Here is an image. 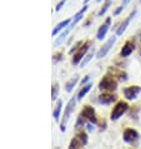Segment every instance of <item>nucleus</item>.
<instances>
[{
    "instance_id": "nucleus-1",
    "label": "nucleus",
    "mask_w": 141,
    "mask_h": 149,
    "mask_svg": "<svg viewBox=\"0 0 141 149\" xmlns=\"http://www.w3.org/2000/svg\"><path fill=\"white\" fill-rule=\"evenodd\" d=\"M118 88V81L115 80L114 75L106 74L99 83V89L101 90H106V92H114Z\"/></svg>"
},
{
    "instance_id": "nucleus-2",
    "label": "nucleus",
    "mask_w": 141,
    "mask_h": 149,
    "mask_svg": "<svg viewBox=\"0 0 141 149\" xmlns=\"http://www.w3.org/2000/svg\"><path fill=\"white\" fill-rule=\"evenodd\" d=\"M129 109V104L126 102H124V100H120L116 103V105L114 107V109L113 111H111V120H118V119L120 117H122V114L124 113H126Z\"/></svg>"
},
{
    "instance_id": "nucleus-3",
    "label": "nucleus",
    "mask_w": 141,
    "mask_h": 149,
    "mask_svg": "<svg viewBox=\"0 0 141 149\" xmlns=\"http://www.w3.org/2000/svg\"><path fill=\"white\" fill-rule=\"evenodd\" d=\"M75 98H71L69 100L68 103V105H66V108H65V111H64V114H63V120H61V124H60V130L61 132H65V125H66V123H68L69 120V118H70V115H71L73 113V110L74 108H75Z\"/></svg>"
},
{
    "instance_id": "nucleus-4",
    "label": "nucleus",
    "mask_w": 141,
    "mask_h": 149,
    "mask_svg": "<svg viewBox=\"0 0 141 149\" xmlns=\"http://www.w3.org/2000/svg\"><path fill=\"white\" fill-rule=\"evenodd\" d=\"M80 117H82L84 119H86V120H89L91 124H96L97 123V118H96V113H95V109L93 108V107L90 105H85L84 108L81 109L80 111Z\"/></svg>"
},
{
    "instance_id": "nucleus-5",
    "label": "nucleus",
    "mask_w": 141,
    "mask_h": 149,
    "mask_svg": "<svg viewBox=\"0 0 141 149\" xmlns=\"http://www.w3.org/2000/svg\"><path fill=\"white\" fill-rule=\"evenodd\" d=\"M90 45H91V41H89V40L85 41V43L77 49V52L74 53V58H73L74 64H80V61L84 59V56L86 55V52L90 49Z\"/></svg>"
},
{
    "instance_id": "nucleus-6",
    "label": "nucleus",
    "mask_w": 141,
    "mask_h": 149,
    "mask_svg": "<svg viewBox=\"0 0 141 149\" xmlns=\"http://www.w3.org/2000/svg\"><path fill=\"white\" fill-rule=\"evenodd\" d=\"M115 41H116V36H111V38L102 45V47L100 48V50L96 53V58H97V59H102L104 56H106V54L109 53V50L113 48V45L115 44Z\"/></svg>"
},
{
    "instance_id": "nucleus-7",
    "label": "nucleus",
    "mask_w": 141,
    "mask_h": 149,
    "mask_svg": "<svg viewBox=\"0 0 141 149\" xmlns=\"http://www.w3.org/2000/svg\"><path fill=\"white\" fill-rule=\"evenodd\" d=\"M139 139V133L138 130L132 129V128H127V129L124 130V140H125L126 143H135L136 140Z\"/></svg>"
},
{
    "instance_id": "nucleus-8",
    "label": "nucleus",
    "mask_w": 141,
    "mask_h": 149,
    "mask_svg": "<svg viewBox=\"0 0 141 149\" xmlns=\"http://www.w3.org/2000/svg\"><path fill=\"white\" fill-rule=\"evenodd\" d=\"M140 92H141L140 86L131 85V86H127V88L124 89V95H125L126 99H129V100H132V99H135L140 94Z\"/></svg>"
},
{
    "instance_id": "nucleus-9",
    "label": "nucleus",
    "mask_w": 141,
    "mask_h": 149,
    "mask_svg": "<svg viewBox=\"0 0 141 149\" xmlns=\"http://www.w3.org/2000/svg\"><path fill=\"white\" fill-rule=\"evenodd\" d=\"M134 50H135V43L132 40H127L126 43L124 44V47L121 48L120 55H121V58H126V56L130 55Z\"/></svg>"
},
{
    "instance_id": "nucleus-10",
    "label": "nucleus",
    "mask_w": 141,
    "mask_h": 149,
    "mask_svg": "<svg viewBox=\"0 0 141 149\" xmlns=\"http://www.w3.org/2000/svg\"><path fill=\"white\" fill-rule=\"evenodd\" d=\"M110 24H111V18H107L105 20V23H104L99 28L97 34H96V39L97 40H102L104 38H105L106 33H107V30H109V28H110Z\"/></svg>"
},
{
    "instance_id": "nucleus-11",
    "label": "nucleus",
    "mask_w": 141,
    "mask_h": 149,
    "mask_svg": "<svg viewBox=\"0 0 141 149\" xmlns=\"http://www.w3.org/2000/svg\"><path fill=\"white\" fill-rule=\"evenodd\" d=\"M136 15V10H134L132 13L129 15V18L127 19H125L124 22L121 23V25H120L119 28H118V30H116V35H122L124 33H125V30H126V28L129 26V24H130V22L132 19H134V16Z\"/></svg>"
},
{
    "instance_id": "nucleus-12",
    "label": "nucleus",
    "mask_w": 141,
    "mask_h": 149,
    "mask_svg": "<svg viewBox=\"0 0 141 149\" xmlns=\"http://www.w3.org/2000/svg\"><path fill=\"white\" fill-rule=\"evenodd\" d=\"M115 100H116V95L110 94V93H102L100 97H99V102H100L101 104H105V105H109Z\"/></svg>"
},
{
    "instance_id": "nucleus-13",
    "label": "nucleus",
    "mask_w": 141,
    "mask_h": 149,
    "mask_svg": "<svg viewBox=\"0 0 141 149\" xmlns=\"http://www.w3.org/2000/svg\"><path fill=\"white\" fill-rule=\"evenodd\" d=\"M70 24H71V20H70V19H65V20H63V22H60L55 28H54V30L51 33L53 36H56L61 30H65V29L68 28Z\"/></svg>"
},
{
    "instance_id": "nucleus-14",
    "label": "nucleus",
    "mask_w": 141,
    "mask_h": 149,
    "mask_svg": "<svg viewBox=\"0 0 141 149\" xmlns=\"http://www.w3.org/2000/svg\"><path fill=\"white\" fill-rule=\"evenodd\" d=\"M86 10H88V5H86V4H85V5H84V8H82L81 10H79L77 13L75 14V16H74V19H73L71 24H70V26H71V28H74V25H76V24H77V23H79V22H80V20H81L82 15H84V13H85Z\"/></svg>"
},
{
    "instance_id": "nucleus-15",
    "label": "nucleus",
    "mask_w": 141,
    "mask_h": 149,
    "mask_svg": "<svg viewBox=\"0 0 141 149\" xmlns=\"http://www.w3.org/2000/svg\"><path fill=\"white\" fill-rule=\"evenodd\" d=\"M91 86H93V84H91V83H88V84L82 85V88L80 89V92H79V94H77V99H79V100H81V99L90 92Z\"/></svg>"
},
{
    "instance_id": "nucleus-16",
    "label": "nucleus",
    "mask_w": 141,
    "mask_h": 149,
    "mask_svg": "<svg viewBox=\"0 0 141 149\" xmlns=\"http://www.w3.org/2000/svg\"><path fill=\"white\" fill-rule=\"evenodd\" d=\"M61 109H63V100H57L56 102V105H55V109H54V111H53V117H54V119H55L56 122L59 120Z\"/></svg>"
},
{
    "instance_id": "nucleus-17",
    "label": "nucleus",
    "mask_w": 141,
    "mask_h": 149,
    "mask_svg": "<svg viewBox=\"0 0 141 149\" xmlns=\"http://www.w3.org/2000/svg\"><path fill=\"white\" fill-rule=\"evenodd\" d=\"M71 26H68V28H66L65 29V30L63 31V33H61V34L59 35V36H57V38H56V40H55V45H59V44H61V43H63V41L65 40V38H66V36H68V34H69V33H70V30H71Z\"/></svg>"
},
{
    "instance_id": "nucleus-18",
    "label": "nucleus",
    "mask_w": 141,
    "mask_h": 149,
    "mask_svg": "<svg viewBox=\"0 0 141 149\" xmlns=\"http://www.w3.org/2000/svg\"><path fill=\"white\" fill-rule=\"evenodd\" d=\"M82 147H84V143H82L81 140L77 138V136H75V138L70 142L69 149H82Z\"/></svg>"
},
{
    "instance_id": "nucleus-19",
    "label": "nucleus",
    "mask_w": 141,
    "mask_h": 149,
    "mask_svg": "<svg viewBox=\"0 0 141 149\" xmlns=\"http://www.w3.org/2000/svg\"><path fill=\"white\" fill-rule=\"evenodd\" d=\"M77 80H79V78L77 77H74V78H71L68 83L65 84V90L66 92H71V90L74 89V86L76 85V83H77Z\"/></svg>"
},
{
    "instance_id": "nucleus-20",
    "label": "nucleus",
    "mask_w": 141,
    "mask_h": 149,
    "mask_svg": "<svg viewBox=\"0 0 141 149\" xmlns=\"http://www.w3.org/2000/svg\"><path fill=\"white\" fill-rule=\"evenodd\" d=\"M111 4H113V1H111V0H106L105 3H104V5H102V8L100 9V11H99L97 13V16H102L104 14L106 13L107 10H109V8L111 6Z\"/></svg>"
},
{
    "instance_id": "nucleus-21",
    "label": "nucleus",
    "mask_w": 141,
    "mask_h": 149,
    "mask_svg": "<svg viewBox=\"0 0 141 149\" xmlns=\"http://www.w3.org/2000/svg\"><path fill=\"white\" fill-rule=\"evenodd\" d=\"M93 58H94V50H93V52H90V53H88V54L84 56V59L80 61V67H81V68H84L85 65L88 64L91 59H93Z\"/></svg>"
},
{
    "instance_id": "nucleus-22",
    "label": "nucleus",
    "mask_w": 141,
    "mask_h": 149,
    "mask_svg": "<svg viewBox=\"0 0 141 149\" xmlns=\"http://www.w3.org/2000/svg\"><path fill=\"white\" fill-rule=\"evenodd\" d=\"M57 94H59V84H57V83H54L53 88H51V99L53 100H55L57 98Z\"/></svg>"
},
{
    "instance_id": "nucleus-23",
    "label": "nucleus",
    "mask_w": 141,
    "mask_h": 149,
    "mask_svg": "<svg viewBox=\"0 0 141 149\" xmlns=\"http://www.w3.org/2000/svg\"><path fill=\"white\" fill-rule=\"evenodd\" d=\"M76 136L81 140L82 143H84V146H86V144H88V134H86L85 132H79V133L76 134Z\"/></svg>"
},
{
    "instance_id": "nucleus-24",
    "label": "nucleus",
    "mask_w": 141,
    "mask_h": 149,
    "mask_svg": "<svg viewBox=\"0 0 141 149\" xmlns=\"http://www.w3.org/2000/svg\"><path fill=\"white\" fill-rule=\"evenodd\" d=\"M81 45H82V41H79V43H77L76 45H74V47H73L71 49H70V54H73V53H75V52L77 50V49L81 47Z\"/></svg>"
},
{
    "instance_id": "nucleus-25",
    "label": "nucleus",
    "mask_w": 141,
    "mask_h": 149,
    "mask_svg": "<svg viewBox=\"0 0 141 149\" xmlns=\"http://www.w3.org/2000/svg\"><path fill=\"white\" fill-rule=\"evenodd\" d=\"M65 3H66V0H61V1H59V4H57L56 8H55V10H56V11H60L61 8L65 5Z\"/></svg>"
},
{
    "instance_id": "nucleus-26",
    "label": "nucleus",
    "mask_w": 141,
    "mask_h": 149,
    "mask_svg": "<svg viewBox=\"0 0 141 149\" xmlns=\"http://www.w3.org/2000/svg\"><path fill=\"white\" fill-rule=\"evenodd\" d=\"M124 9H125V8H124L122 5H120V6L118 8V9H116V10L114 11V15H115V16H116V15H119V14H120V13H121V11H122Z\"/></svg>"
},
{
    "instance_id": "nucleus-27",
    "label": "nucleus",
    "mask_w": 141,
    "mask_h": 149,
    "mask_svg": "<svg viewBox=\"0 0 141 149\" xmlns=\"http://www.w3.org/2000/svg\"><path fill=\"white\" fill-rule=\"evenodd\" d=\"M61 55H63L61 53H57V54L54 55V61H59L61 59Z\"/></svg>"
},
{
    "instance_id": "nucleus-28",
    "label": "nucleus",
    "mask_w": 141,
    "mask_h": 149,
    "mask_svg": "<svg viewBox=\"0 0 141 149\" xmlns=\"http://www.w3.org/2000/svg\"><path fill=\"white\" fill-rule=\"evenodd\" d=\"M89 79H90V75H86V77L84 78V79H82V80H81V86H82V85H85V83H86V81H88Z\"/></svg>"
},
{
    "instance_id": "nucleus-29",
    "label": "nucleus",
    "mask_w": 141,
    "mask_h": 149,
    "mask_svg": "<svg viewBox=\"0 0 141 149\" xmlns=\"http://www.w3.org/2000/svg\"><path fill=\"white\" fill-rule=\"evenodd\" d=\"M130 1H131V0H122L121 5H122L124 8H126V6H127V4H129V3H130Z\"/></svg>"
},
{
    "instance_id": "nucleus-30",
    "label": "nucleus",
    "mask_w": 141,
    "mask_h": 149,
    "mask_svg": "<svg viewBox=\"0 0 141 149\" xmlns=\"http://www.w3.org/2000/svg\"><path fill=\"white\" fill-rule=\"evenodd\" d=\"M86 127H88V129H89V130H93V125H91V124H88Z\"/></svg>"
},
{
    "instance_id": "nucleus-31",
    "label": "nucleus",
    "mask_w": 141,
    "mask_h": 149,
    "mask_svg": "<svg viewBox=\"0 0 141 149\" xmlns=\"http://www.w3.org/2000/svg\"><path fill=\"white\" fill-rule=\"evenodd\" d=\"M89 1H90V0H84V3H85V4H88Z\"/></svg>"
},
{
    "instance_id": "nucleus-32",
    "label": "nucleus",
    "mask_w": 141,
    "mask_h": 149,
    "mask_svg": "<svg viewBox=\"0 0 141 149\" xmlns=\"http://www.w3.org/2000/svg\"><path fill=\"white\" fill-rule=\"evenodd\" d=\"M97 1H101V0H97Z\"/></svg>"
},
{
    "instance_id": "nucleus-33",
    "label": "nucleus",
    "mask_w": 141,
    "mask_h": 149,
    "mask_svg": "<svg viewBox=\"0 0 141 149\" xmlns=\"http://www.w3.org/2000/svg\"><path fill=\"white\" fill-rule=\"evenodd\" d=\"M140 1H141V0H140Z\"/></svg>"
}]
</instances>
